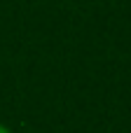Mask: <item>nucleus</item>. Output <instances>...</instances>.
<instances>
[{
  "mask_svg": "<svg viewBox=\"0 0 131 133\" xmlns=\"http://www.w3.org/2000/svg\"><path fill=\"white\" fill-rule=\"evenodd\" d=\"M0 133H12V131H9L7 126H2V124H0Z\"/></svg>",
  "mask_w": 131,
  "mask_h": 133,
  "instance_id": "1",
  "label": "nucleus"
}]
</instances>
